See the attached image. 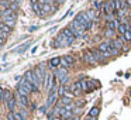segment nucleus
<instances>
[{"label":"nucleus","mask_w":131,"mask_h":120,"mask_svg":"<svg viewBox=\"0 0 131 120\" xmlns=\"http://www.w3.org/2000/svg\"><path fill=\"white\" fill-rule=\"evenodd\" d=\"M57 99H58V91H57V86H55V88H52L49 91V96H48V100H47V107H51L57 102Z\"/></svg>","instance_id":"1"},{"label":"nucleus","mask_w":131,"mask_h":120,"mask_svg":"<svg viewBox=\"0 0 131 120\" xmlns=\"http://www.w3.org/2000/svg\"><path fill=\"white\" fill-rule=\"evenodd\" d=\"M83 61H85L86 64H90V65H94V64H97V61L94 59V57L92 55L90 51H85V52H83Z\"/></svg>","instance_id":"2"},{"label":"nucleus","mask_w":131,"mask_h":120,"mask_svg":"<svg viewBox=\"0 0 131 120\" xmlns=\"http://www.w3.org/2000/svg\"><path fill=\"white\" fill-rule=\"evenodd\" d=\"M75 20H76L79 24H82V26H85V27L88 26V23L90 21V20L88 18V16H86V12H85V13H79V14L76 16V18H75Z\"/></svg>","instance_id":"3"},{"label":"nucleus","mask_w":131,"mask_h":120,"mask_svg":"<svg viewBox=\"0 0 131 120\" xmlns=\"http://www.w3.org/2000/svg\"><path fill=\"white\" fill-rule=\"evenodd\" d=\"M66 45H68V38H66L62 33H59L58 37H57V44H55V47H66Z\"/></svg>","instance_id":"4"},{"label":"nucleus","mask_w":131,"mask_h":120,"mask_svg":"<svg viewBox=\"0 0 131 120\" xmlns=\"http://www.w3.org/2000/svg\"><path fill=\"white\" fill-rule=\"evenodd\" d=\"M113 10H116L114 9V2H106L104 3V12L107 13L110 21H111V18H113V16H111V12H113Z\"/></svg>","instance_id":"5"},{"label":"nucleus","mask_w":131,"mask_h":120,"mask_svg":"<svg viewBox=\"0 0 131 120\" xmlns=\"http://www.w3.org/2000/svg\"><path fill=\"white\" fill-rule=\"evenodd\" d=\"M92 55L94 57V59L97 61V62H100V61H104L106 59V57H104V54H103L100 49H92Z\"/></svg>","instance_id":"6"},{"label":"nucleus","mask_w":131,"mask_h":120,"mask_svg":"<svg viewBox=\"0 0 131 120\" xmlns=\"http://www.w3.org/2000/svg\"><path fill=\"white\" fill-rule=\"evenodd\" d=\"M120 26H121V23H120V20H118V18H114V20H111V21H108V23H107V27H108V30H113V31H114V30H118V27Z\"/></svg>","instance_id":"7"},{"label":"nucleus","mask_w":131,"mask_h":120,"mask_svg":"<svg viewBox=\"0 0 131 120\" xmlns=\"http://www.w3.org/2000/svg\"><path fill=\"white\" fill-rule=\"evenodd\" d=\"M18 85H20L21 88H24V89H26V91L28 92V93L31 92V89H32V85L28 82V81H27V78H23V79L20 81V83H18Z\"/></svg>","instance_id":"8"},{"label":"nucleus","mask_w":131,"mask_h":120,"mask_svg":"<svg viewBox=\"0 0 131 120\" xmlns=\"http://www.w3.org/2000/svg\"><path fill=\"white\" fill-rule=\"evenodd\" d=\"M86 16H88V18L90 21H94L97 18V14H96V10L94 9H90V10H88V12H86Z\"/></svg>","instance_id":"9"},{"label":"nucleus","mask_w":131,"mask_h":120,"mask_svg":"<svg viewBox=\"0 0 131 120\" xmlns=\"http://www.w3.org/2000/svg\"><path fill=\"white\" fill-rule=\"evenodd\" d=\"M62 34L65 35L66 38H68V40H75V35H73V33H72V30L71 28H63V31H62Z\"/></svg>","instance_id":"10"},{"label":"nucleus","mask_w":131,"mask_h":120,"mask_svg":"<svg viewBox=\"0 0 131 120\" xmlns=\"http://www.w3.org/2000/svg\"><path fill=\"white\" fill-rule=\"evenodd\" d=\"M16 20H17V18H3V23L6 24L7 27L13 28V27L16 26Z\"/></svg>","instance_id":"11"},{"label":"nucleus","mask_w":131,"mask_h":120,"mask_svg":"<svg viewBox=\"0 0 131 120\" xmlns=\"http://www.w3.org/2000/svg\"><path fill=\"white\" fill-rule=\"evenodd\" d=\"M128 30H130V27H128V24H125V23H121V26L118 27V30H117V31H118L120 34H123V35H124L125 33L128 31Z\"/></svg>","instance_id":"12"},{"label":"nucleus","mask_w":131,"mask_h":120,"mask_svg":"<svg viewBox=\"0 0 131 120\" xmlns=\"http://www.w3.org/2000/svg\"><path fill=\"white\" fill-rule=\"evenodd\" d=\"M111 43H113V47H114V48H117V49L124 48V47H123V40H120V38H116V40H111Z\"/></svg>","instance_id":"13"},{"label":"nucleus","mask_w":131,"mask_h":120,"mask_svg":"<svg viewBox=\"0 0 131 120\" xmlns=\"http://www.w3.org/2000/svg\"><path fill=\"white\" fill-rule=\"evenodd\" d=\"M62 59L65 61V62L68 64L69 66H72V65L75 64V58L72 57V55H65V57H62Z\"/></svg>","instance_id":"14"},{"label":"nucleus","mask_w":131,"mask_h":120,"mask_svg":"<svg viewBox=\"0 0 131 120\" xmlns=\"http://www.w3.org/2000/svg\"><path fill=\"white\" fill-rule=\"evenodd\" d=\"M49 65L51 66H58V65H61V58L59 57H55V58H52L51 61H49Z\"/></svg>","instance_id":"15"},{"label":"nucleus","mask_w":131,"mask_h":120,"mask_svg":"<svg viewBox=\"0 0 131 120\" xmlns=\"http://www.w3.org/2000/svg\"><path fill=\"white\" fill-rule=\"evenodd\" d=\"M30 45H31V41H28V43L23 44V45H21L20 48L17 49V52H18V54H23V52L26 51V49H28V47H30Z\"/></svg>","instance_id":"16"},{"label":"nucleus","mask_w":131,"mask_h":120,"mask_svg":"<svg viewBox=\"0 0 131 120\" xmlns=\"http://www.w3.org/2000/svg\"><path fill=\"white\" fill-rule=\"evenodd\" d=\"M99 112H100L99 107H92L90 112H89V117H94V119H96V116L99 114Z\"/></svg>","instance_id":"17"},{"label":"nucleus","mask_w":131,"mask_h":120,"mask_svg":"<svg viewBox=\"0 0 131 120\" xmlns=\"http://www.w3.org/2000/svg\"><path fill=\"white\" fill-rule=\"evenodd\" d=\"M18 100H20V103L24 106V107H27V106L30 105V102H28V97H27V96H20V97H18Z\"/></svg>","instance_id":"18"},{"label":"nucleus","mask_w":131,"mask_h":120,"mask_svg":"<svg viewBox=\"0 0 131 120\" xmlns=\"http://www.w3.org/2000/svg\"><path fill=\"white\" fill-rule=\"evenodd\" d=\"M72 102V97L71 96H62V99H61V103L65 106H69V103Z\"/></svg>","instance_id":"19"},{"label":"nucleus","mask_w":131,"mask_h":120,"mask_svg":"<svg viewBox=\"0 0 131 120\" xmlns=\"http://www.w3.org/2000/svg\"><path fill=\"white\" fill-rule=\"evenodd\" d=\"M12 99H14V97H13V93H12L10 91H6V93H4L3 100H4V102H10Z\"/></svg>","instance_id":"20"},{"label":"nucleus","mask_w":131,"mask_h":120,"mask_svg":"<svg viewBox=\"0 0 131 120\" xmlns=\"http://www.w3.org/2000/svg\"><path fill=\"white\" fill-rule=\"evenodd\" d=\"M16 103H17V102H16V97H14V99H12V100H10V102H7V107L10 109V112H14Z\"/></svg>","instance_id":"21"},{"label":"nucleus","mask_w":131,"mask_h":120,"mask_svg":"<svg viewBox=\"0 0 131 120\" xmlns=\"http://www.w3.org/2000/svg\"><path fill=\"white\" fill-rule=\"evenodd\" d=\"M0 28H2V30H3V31L4 33H6V34H12V28H10V27H7L6 26V24H2V26H0Z\"/></svg>","instance_id":"22"},{"label":"nucleus","mask_w":131,"mask_h":120,"mask_svg":"<svg viewBox=\"0 0 131 120\" xmlns=\"http://www.w3.org/2000/svg\"><path fill=\"white\" fill-rule=\"evenodd\" d=\"M93 6H94V10H100L102 6H104V3H103V2H94Z\"/></svg>","instance_id":"23"},{"label":"nucleus","mask_w":131,"mask_h":120,"mask_svg":"<svg viewBox=\"0 0 131 120\" xmlns=\"http://www.w3.org/2000/svg\"><path fill=\"white\" fill-rule=\"evenodd\" d=\"M18 2H12V4H10V9L13 10V12H14V10H17V7H18Z\"/></svg>","instance_id":"24"},{"label":"nucleus","mask_w":131,"mask_h":120,"mask_svg":"<svg viewBox=\"0 0 131 120\" xmlns=\"http://www.w3.org/2000/svg\"><path fill=\"white\" fill-rule=\"evenodd\" d=\"M123 37H124V40H125V41H131V31L128 30V31L125 33L124 35H123Z\"/></svg>","instance_id":"25"},{"label":"nucleus","mask_w":131,"mask_h":120,"mask_svg":"<svg viewBox=\"0 0 131 120\" xmlns=\"http://www.w3.org/2000/svg\"><path fill=\"white\" fill-rule=\"evenodd\" d=\"M4 93H6V91H4L3 88H0V100H3V97H4Z\"/></svg>","instance_id":"26"},{"label":"nucleus","mask_w":131,"mask_h":120,"mask_svg":"<svg viewBox=\"0 0 131 120\" xmlns=\"http://www.w3.org/2000/svg\"><path fill=\"white\" fill-rule=\"evenodd\" d=\"M7 119H9V120H16V117H14V112H10L9 116H7Z\"/></svg>","instance_id":"27"},{"label":"nucleus","mask_w":131,"mask_h":120,"mask_svg":"<svg viewBox=\"0 0 131 120\" xmlns=\"http://www.w3.org/2000/svg\"><path fill=\"white\" fill-rule=\"evenodd\" d=\"M110 52H111V55H117V54L120 52V49H117V48H113Z\"/></svg>","instance_id":"28"},{"label":"nucleus","mask_w":131,"mask_h":120,"mask_svg":"<svg viewBox=\"0 0 131 120\" xmlns=\"http://www.w3.org/2000/svg\"><path fill=\"white\" fill-rule=\"evenodd\" d=\"M113 34H114V31H113V30H107V31H106V35H107V37H111Z\"/></svg>","instance_id":"29"},{"label":"nucleus","mask_w":131,"mask_h":120,"mask_svg":"<svg viewBox=\"0 0 131 120\" xmlns=\"http://www.w3.org/2000/svg\"><path fill=\"white\" fill-rule=\"evenodd\" d=\"M92 27H93V21H89V23H88V26H86V30H90Z\"/></svg>","instance_id":"30"},{"label":"nucleus","mask_w":131,"mask_h":120,"mask_svg":"<svg viewBox=\"0 0 131 120\" xmlns=\"http://www.w3.org/2000/svg\"><path fill=\"white\" fill-rule=\"evenodd\" d=\"M37 28H38V27H35V26H32V27H31V28H30V31H31V33H32V31H35V30H37Z\"/></svg>","instance_id":"31"},{"label":"nucleus","mask_w":131,"mask_h":120,"mask_svg":"<svg viewBox=\"0 0 131 120\" xmlns=\"http://www.w3.org/2000/svg\"><path fill=\"white\" fill-rule=\"evenodd\" d=\"M45 110H47V106H44V107H41V113H45Z\"/></svg>","instance_id":"32"},{"label":"nucleus","mask_w":131,"mask_h":120,"mask_svg":"<svg viewBox=\"0 0 131 120\" xmlns=\"http://www.w3.org/2000/svg\"><path fill=\"white\" fill-rule=\"evenodd\" d=\"M86 120H96V119H93V117H88Z\"/></svg>","instance_id":"33"},{"label":"nucleus","mask_w":131,"mask_h":120,"mask_svg":"<svg viewBox=\"0 0 131 120\" xmlns=\"http://www.w3.org/2000/svg\"><path fill=\"white\" fill-rule=\"evenodd\" d=\"M130 95H131V89H130Z\"/></svg>","instance_id":"34"},{"label":"nucleus","mask_w":131,"mask_h":120,"mask_svg":"<svg viewBox=\"0 0 131 120\" xmlns=\"http://www.w3.org/2000/svg\"><path fill=\"white\" fill-rule=\"evenodd\" d=\"M130 31H131V26H130Z\"/></svg>","instance_id":"35"},{"label":"nucleus","mask_w":131,"mask_h":120,"mask_svg":"<svg viewBox=\"0 0 131 120\" xmlns=\"http://www.w3.org/2000/svg\"><path fill=\"white\" fill-rule=\"evenodd\" d=\"M0 6H2V2H0Z\"/></svg>","instance_id":"36"}]
</instances>
